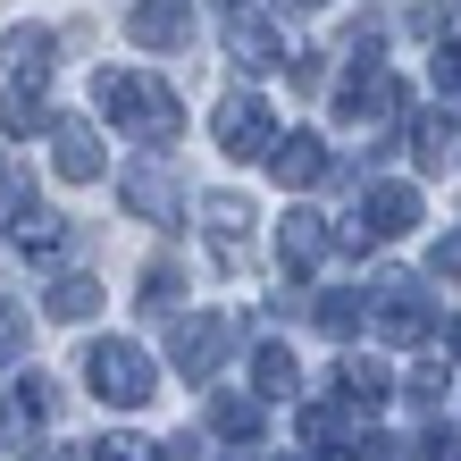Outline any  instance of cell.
I'll use <instances>...</instances> for the list:
<instances>
[{
  "label": "cell",
  "instance_id": "1",
  "mask_svg": "<svg viewBox=\"0 0 461 461\" xmlns=\"http://www.w3.org/2000/svg\"><path fill=\"white\" fill-rule=\"evenodd\" d=\"M76 369H85L93 402H110V411H143V402L159 394V369H151V352L134 344V336H93Z\"/></svg>",
  "mask_w": 461,
  "mask_h": 461
},
{
  "label": "cell",
  "instance_id": "2",
  "mask_svg": "<svg viewBox=\"0 0 461 461\" xmlns=\"http://www.w3.org/2000/svg\"><path fill=\"white\" fill-rule=\"evenodd\" d=\"M369 319H377V336L420 344L428 328H437V303H428V285L411 277V268H377L369 277Z\"/></svg>",
  "mask_w": 461,
  "mask_h": 461
},
{
  "label": "cell",
  "instance_id": "3",
  "mask_svg": "<svg viewBox=\"0 0 461 461\" xmlns=\"http://www.w3.org/2000/svg\"><path fill=\"white\" fill-rule=\"evenodd\" d=\"M235 319L227 311H210V319H176V336H168V361H176V377L185 386H210V377H219V361L235 352Z\"/></svg>",
  "mask_w": 461,
  "mask_h": 461
},
{
  "label": "cell",
  "instance_id": "4",
  "mask_svg": "<svg viewBox=\"0 0 461 461\" xmlns=\"http://www.w3.org/2000/svg\"><path fill=\"white\" fill-rule=\"evenodd\" d=\"M50 411H59V386H50L42 369H25V377H9V394H0V437L17 453H34L50 437Z\"/></svg>",
  "mask_w": 461,
  "mask_h": 461
},
{
  "label": "cell",
  "instance_id": "5",
  "mask_svg": "<svg viewBox=\"0 0 461 461\" xmlns=\"http://www.w3.org/2000/svg\"><path fill=\"white\" fill-rule=\"evenodd\" d=\"M210 134H219V151L235 159V168H252V159H268V151H277V118H268V101H252V93L219 101Z\"/></svg>",
  "mask_w": 461,
  "mask_h": 461
},
{
  "label": "cell",
  "instance_id": "6",
  "mask_svg": "<svg viewBox=\"0 0 461 461\" xmlns=\"http://www.w3.org/2000/svg\"><path fill=\"white\" fill-rule=\"evenodd\" d=\"M352 210L369 219L377 243H386V235H411V227H420V185H411V176H369L361 194H352Z\"/></svg>",
  "mask_w": 461,
  "mask_h": 461
},
{
  "label": "cell",
  "instance_id": "7",
  "mask_svg": "<svg viewBox=\"0 0 461 461\" xmlns=\"http://www.w3.org/2000/svg\"><path fill=\"white\" fill-rule=\"evenodd\" d=\"M394 110H402V85H394L386 68H352L344 93H336V118L344 126H386Z\"/></svg>",
  "mask_w": 461,
  "mask_h": 461
},
{
  "label": "cell",
  "instance_id": "8",
  "mask_svg": "<svg viewBox=\"0 0 461 461\" xmlns=\"http://www.w3.org/2000/svg\"><path fill=\"white\" fill-rule=\"evenodd\" d=\"M126 42H143V50H185V42H194V0H134Z\"/></svg>",
  "mask_w": 461,
  "mask_h": 461
},
{
  "label": "cell",
  "instance_id": "9",
  "mask_svg": "<svg viewBox=\"0 0 461 461\" xmlns=\"http://www.w3.org/2000/svg\"><path fill=\"white\" fill-rule=\"evenodd\" d=\"M50 168H59L68 185H93V176H110V151H101V134L85 118H59L50 126Z\"/></svg>",
  "mask_w": 461,
  "mask_h": 461
},
{
  "label": "cell",
  "instance_id": "10",
  "mask_svg": "<svg viewBox=\"0 0 461 461\" xmlns=\"http://www.w3.org/2000/svg\"><path fill=\"white\" fill-rule=\"evenodd\" d=\"M118 194H126V210H134V219H143V227H168L176 210H185L176 176L159 168V159H143V168H126V176H118Z\"/></svg>",
  "mask_w": 461,
  "mask_h": 461
},
{
  "label": "cell",
  "instance_id": "11",
  "mask_svg": "<svg viewBox=\"0 0 461 461\" xmlns=\"http://www.w3.org/2000/svg\"><path fill=\"white\" fill-rule=\"evenodd\" d=\"M268 176H277L285 194H311V185H328V143H319V134H277V151H268Z\"/></svg>",
  "mask_w": 461,
  "mask_h": 461
},
{
  "label": "cell",
  "instance_id": "12",
  "mask_svg": "<svg viewBox=\"0 0 461 461\" xmlns=\"http://www.w3.org/2000/svg\"><path fill=\"white\" fill-rule=\"evenodd\" d=\"M328 243H336V227L319 219V210H285V227H277V260H285V277L319 268V260H328Z\"/></svg>",
  "mask_w": 461,
  "mask_h": 461
},
{
  "label": "cell",
  "instance_id": "13",
  "mask_svg": "<svg viewBox=\"0 0 461 461\" xmlns=\"http://www.w3.org/2000/svg\"><path fill=\"white\" fill-rule=\"evenodd\" d=\"M252 227H260V210L243 202V194H202V235H210V252H219V260H235Z\"/></svg>",
  "mask_w": 461,
  "mask_h": 461
},
{
  "label": "cell",
  "instance_id": "14",
  "mask_svg": "<svg viewBox=\"0 0 461 461\" xmlns=\"http://www.w3.org/2000/svg\"><path fill=\"white\" fill-rule=\"evenodd\" d=\"M227 50H235V68H252V76L294 68V42H277V25H268V17H235L227 25Z\"/></svg>",
  "mask_w": 461,
  "mask_h": 461
},
{
  "label": "cell",
  "instance_id": "15",
  "mask_svg": "<svg viewBox=\"0 0 461 461\" xmlns=\"http://www.w3.org/2000/svg\"><path fill=\"white\" fill-rule=\"evenodd\" d=\"M134 134H143V143L151 151H168L176 143V134H185V101L168 93V85H151V76H143V101H134V118H126Z\"/></svg>",
  "mask_w": 461,
  "mask_h": 461
},
{
  "label": "cell",
  "instance_id": "16",
  "mask_svg": "<svg viewBox=\"0 0 461 461\" xmlns=\"http://www.w3.org/2000/svg\"><path fill=\"white\" fill-rule=\"evenodd\" d=\"M42 319H59V328H85V319H101V277H85V268L50 277V294H42Z\"/></svg>",
  "mask_w": 461,
  "mask_h": 461
},
{
  "label": "cell",
  "instance_id": "17",
  "mask_svg": "<svg viewBox=\"0 0 461 461\" xmlns=\"http://www.w3.org/2000/svg\"><path fill=\"white\" fill-rule=\"evenodd\" d=\"M336 394L369 411V402H386V394H394V369L377 361V352H344V361H336Z\"/></svg>",
  "mask_w": 461,
  "mask_h": 461
},
{
  "label": "cell",
  "instance_id": "18",
  "mask_svg": "<svg viewBox=\"0 0 461 461\" xmlns=\"http://www.w3.org/2000/svg\"><path fill=\"white\" fill-rule=\"evenodd\" d=\"M17 252L34 260V268H50V260L68 252V219H50V210L25 202V210H17Z\"/></svg>",
  "mask_w": 461,
  "mask_h": 461
},
{
  "label": "cell",
  "instance_id": "19",
  "mask_svg": "<svg viewBox=\"0 0 461 461\" xmlns=\"http://www.w3.org/2000/svg\"><path fill=\"white\" fill-rule=\"evenodd\" d=\"M294 386H303V361H294V344H260V352H252V394H260V402H285Z\"/></svg>",
  "mask_w": 461,
  "mask_h": 461
},
{
  "label": "cell",
  "instance_id": "20",
  "mask_svg": "<svg viewBox=\"0 0 461 461\" xmlns=\"http://www.w3.org/2000/svg\"><path fill=\"white\" fill-rule=\"evenodd\" d=\"M0 126H9L17 143H34V134H50V126H59V110L42 101V85H9V101H0Z\"/></svg>",
  "mask_w": 461,
  "mask_h": 461
},
{
  "label": "cell",
  "instance_id": "21",
  "mask_svg": "<svg viewBox=\"0 0 461 461\" xmlns=\"http://www.w3.org/2000/svg\"><path fill=\"white\" fill-rule=\"evenodd\" d=\"M50 59H59L50 25H17V34H9V76H17V85H42V76H50Z\"/></svg>",
  "mask_w": 461,
  "mask_h": 461
},
{
  "label": "cell",
  "instance_id": "22",
  "mask_svg": "<svg viewBox=\"0 0 461 461\" xmlns=\"http://www.w3.org/2000/svg\"><path fill=\"white\" fill-rule=\"evenodd\" d=\"M210 437L219 445H260V394H219L210 402Z\"/></svg>",
  "mask_w": 461,
  "mask_h": 461
},
{
  "label": "cell",
  "instance_id": "23",
  "mask_svg": "<svg viewBox=\"0 0 461 461\" xmlns=\"http://www.w3.org/2000/svg\"><path fill=\"white\" fill-rule=\"evenodd\" d=\"M311 319H319V328H328L336 344H352V328L369 319V303H361L352 285H336V294H311Z\"/></svg>",
  "mask_w": 461,
  "mask_h": 461
},
{
  "label": "cell",
  "instance_id": "24",
  "mask_svg": "<svg viewBox=\"0 0 461 461\" xmlns=\"http://www.w3.org/2000/svg\"><path fill=\"white\" fill-rule=\"evenodd\" d=\"M185 303V268L168 260V252H159V260H143V311L159 319V311H176Z\"/></svg>",
  "mask_w": 461,
  "mask_h": 461
},
{
  "label": "cell",
  "instance_id": "25",
  "mask_svg": "<svg viewBox=\"0 0 461 461\" xmlns=\"http://www.w3.org/2000/svg\"><path fill=\"white\" fill-rule=\"evenodd\" d=\"M411 151H420V168H437V159L453 151V110H428V118H411Z\"/></svg>",
  "mask_w": 461,
  "mask_h": 461
},
{
  "label": "cell",
  "instance_id": "26",
  "mask_svg": "<svg viewBox=\"0 0 461 461\" xmlns=\"http://www.w3.org/2000/svg\"><path fill=\"white\" fill-rule=\"evenodd\" d=\"M394 386H402V394H411V402H420V411H437V402L453 394V369H437V361H420V369H402V377H394Z\"/></svg>",
  "mask_w": 461,
  "mask_h": 461
},
{
  "label": "cell",
  "instance_id": "27",
  "mask_svg": "<svg viewBox=\"0 0 461 461\" xmlns=\"http://www.w3.org/2000/svg\"><path fill=\"white\" fill-rule=\"evenodd\" d=\"M25 369V311L17 303H0V377Z\"/></svg>",
  "mask_w": 461,
  "mask_h": 461
},
{
  "label": "cell",
  "instance_id": "28",
  "mask_svg": "<svg viewBox=\"0 0 461 461\" xmlns=\"http://www.w3.org/2000/svg\"><path fill=\"white\" fill-rule=\"evenodd\" d=\"M402 25L420 42H445V0H402Z\"/></svg>",
  "mask_w": 461,
  "mask_h": 461
},
{
  "label": "cell",
  "instance_id": "29",
  "mask_svg": "<svg viewBox=\"0 0 461 461\" xmlns=\"http://www.w3.org/2000/svg\"><path fill=\"white\" fill-rule=\"evenodd\" d=\"M93 461H159L143 437H126V428H118V437H93Z\"/></svg>",
  "mask_w": 461,
  "mask_h": 461
},
{
  "label": "cell",
  "instance_id": "30",
  "mask_svg": "<svg viewBox=\"0 0 461 461\" xmlns=\"http://www.w3.org/2000/svg\"><path fill=\"white\" fill-rule=\"evenodd\" d=\"M336 437H344V420L328 411V402H311V411H303V445H319V453H328Z\"/></svg>",
  "mask_w": 461,
  "mask_h": 461
},
{
  "label": "cell",
  "instance_id": "31",
  "mask_svg": "<svg viewBox=\"0 0 461 461\" xmlns=\"http://www.w3.org/2000/svg\"><path fill=\"white\" fill-rule=\"evenodd\" d=\"M428 76H437L445 93H461V34H445V42H437V59H428Z\"/></svg>",
  "mask_w": 461,
  "mask_h": 461
},
{
  "label": "cell",
  "instance_id": "32",
  "mask_svg": "<svg viewBox=\"0 0 461 461\" xmlns=\"http://www.w3.org/2000/svg\"><path fill=\"white\" fill-rule=\"evenodd\" d=\"M428 277H461V227L428 243Z\"/></svg>",
  "mask_w": 461,
  "mask_h": 461
},
{
  "label": "cell",
  "instance_id": "33",
  "mask_svg": "<svg viewBox=\"0 0 461 461\" xmlns=\"http://www.w3.org/2000/svg\"><path fill=\"white\" fill-rule=\"evenodd\" d=\"M420 461H461V428H420Z\"/></svg>",
  "mask_w": 461,
  "mask_h": 461
},
{
  "label": "cell",
  "instance_id": "34",
  "mask_svg": "<svg viewBox=\"0 0 461 461\" xmlns=\"http://www.w3.org/2000/svg\"><path fill=\"white\" fill-rule=\"evenodd\" d=\"M445 344H453V361H461V319H453V328H445Z\"/></svg>",
  "mask_w": 461,
  "mask_h": 461
},
{
  "label": "cell",
  "instance_id": "35",
  "mask_svg": "<svg viewBox=\"0 0 461 461\" xmlns=\"http://www.w3.org/2000/svg\"><path fill=\"white\" fill-rule=\"evenodd\" d=\"M294 9H319V0H294Z\"/></svg>",
  "mask_w": 461,
  "mask_h": 461
},
{
  "label": "cell",
  "instance_id": "36",
  "mask_svg": "<svg viewBox=\"0 0 461 461\" xmlns=\"http://www.w3.org/2000/svg\"><path fill=\"white\" fill-rule=\"evenodd\" d=\"M219 9H243V0H219Z\"/></svg>",
  "mask_w": 461,
  "mask_h": 461
},
{
  "label": "cell",
  "instance_id": "37",
  "mask_svg": "<svg viewBox=\"0 0 461 461\" xmlns=\"http://www.w3.org/2000/svg\"><path fill=\"white\" fill-rule=\"evenodd\" d=\"M285 461H294V453H285Z\"/></svg>",
  "mask_w": 461,
  "mask_h": 461
}]
</instances>
